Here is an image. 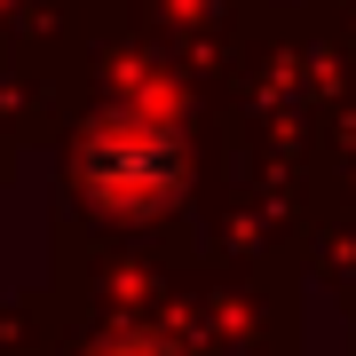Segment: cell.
<instances>
[{
  "label": "cell",
  "instance_id": "cell-1",
  "mask_svg": "<svg viewBox=\"0 0 356 356\" xmlns=\"http://www.w3.org/2000/svg\"><path fill=\"white\" fill-rule=\"evenodd\" d=\"M88 182L103 198H119V206H159L166 191L182 182V166H175V151L166 143H143V135H119V151L111 159H88Z\"/></svg>",
  "mask_w": 356,
  "mask_h": 356
},
{
  "label": "cell",
  "instance_id": "cell-2",
  "mask_svg": "<svg viewBox=\"0 0 356 356\" xmlns=\"http://www.w3.org/2000/svg\"><path fill=\"white\" fill-rule=\"evenodd\" d=\"M103 356H166V348H151V341H111Z\"/></svg>",
  "mask_w": 356,
  "mask_h": 356
}]
</instances>
